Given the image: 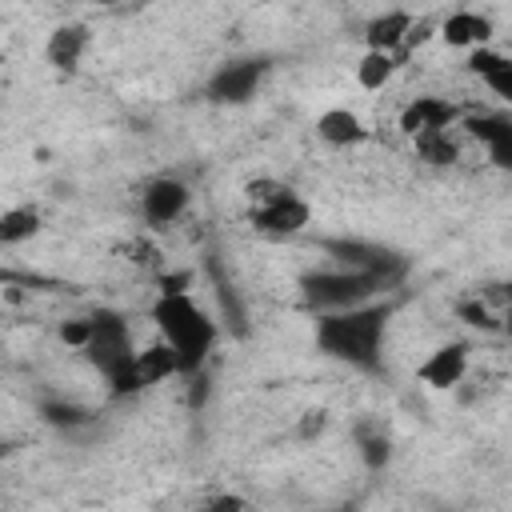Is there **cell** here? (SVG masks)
Instances as JSON below:
<instances>
[{
    "mask_svg": "<svg viewBox=\"0 0 512 512\" xmlns=\"http://www.w3.org/2000/svg\"><path fill=\"white\" fill-rule=\"evenodd\" d=\"M188 204H192V192H188V184L176 180V176H156V180H148L144 192H140V216H144L148 228H168V224H176V220L188 212Z\"/></svg>",
    "mask_w": 512,
    "mask_h": 512,
    "instance_id": "7",
    "label": "cell"
},
{
    "mask_svg": "<svg viewBox=\"0 0 512 512\" xmlns=\"http://www.w3.org/2000/svg\"><path fill=\"white\" fill-rule=\"evenodd\" d=\"M336 512H344V508H336Z\"/></svg>",
    "mask_w": 512,
    "mask_h": 512,
    "instance_id": "28",
    "label": "cell"
},
{
    "mask_svg": "<svg viewBox=\"0 0 512 512\" xmlns=\"http://www.w3.org/2000/svg\"><path fill=\"white\" fill-rule=\"evenodd\" d=\"M176 372H180V364H176V356H172L168 344H152V348H144L136 356V380H140V388L160 384V380H168Z\"/></svg>",
    "mask_w": 512,
    "mask_h": 512,
    "instance_id": "16",
    "label": "cell"
},
{
    "mask_svg": "<svg viewBox=\"0 0 512 512\" xmlns=\"http://www.w3.org/2000/svg\"><path fill=\"white\" fill-rule=\"evenodd\" d=\"M412 12H404V8H388V12H380V16H372L368 24H364V44H368V52H400L404 48V40H408V32H412Z\"/></svg>",
    "mask_w": 512,
    "mask_h": 512,
    "instance_id": "12",
    "label": "cell"
},
{
    "mask_svg": "<svg viewBox=\"0 0 512 512\" xmlns=\"http://www.w3.org/2000/svg\"><path fill=\"white\" fill-rule=\"evenodd\" d=\"M52 424H80V420H88V412H80V408H72V404H44L40 408Z\"/></svg>",
    "mask_w": 512,
    "mask_h": 512,
    "instance_id": "22",
    "label": "cell"
},
{
    "mask_svg": "<svg viewBox=\"0 0 512 512\" xmlns=\"http://www.w3.org/2000/svg\"><path fill=\"white\" fill-rule=\"evenodd\" d=\"M152 320H156L164 344L172 348L180 376H196L220 340V324L208 316V308L196 304L192 292H160L152 304Z\"/></svg>",
    "mask_w": 512,
    "mask_h": 512,
    "instance_id": "2",
    "label": "cell"
},
{
    "mask_svg": "<svg viewBox=\"0 0 512 512\" xmlns=\"http://www.w3.org/2000/svg\"><path fill=\"white\" fill-rule=\"evenodd\" d=\"M244 204H248V224L260 232V236H296L308 228L312 220V208L308 200L284 184V180H272V176H256L244 184Z\"/></svg>",
    "mask_w": 512,
    "mask_h": 512,
    "instance_id": "5",
    "label": "cell"
},
{
    "mask_svg": "<svg viewBox=\"0 0 512 512\" xmlns=\"http://www.w3.org/2000/svg\"><path fill=\"white\" fill-rule=\"evenodd\" d=\"M268 68H272L268 56H236V60H224L208 76L204 92H208L212 104H248L256 96V88L264 84Z\"/></svg>",
    "mask_w": 512,
    "mask_h": 512,
    "instance_id": "6",
    "label": "cell"
},
{
    "mask_svg": "<svg viewBox=\"0 0 512 512\" xmlns=\"http://www.w3.org/2000/svg\"><path fill=\"white\" fill-rule=\"evenodd\" d=\"M316 136L328 148H352V144L368 140V128H364V120L352 108H328V112L316 116Z\"/></svg>",
    "mask_w": 512,
    "mask_h": 512,
    "instance_id": "14",
    "label": "cell"
},
{
    "mask_svg": "<svg viewBox=\"0 0 512 512\" xmlns=\"http://www.w3.org/2000/svg\"><path fill=\"white\" fill-rule=\"evenodd\" d=\"M40 232V212L32 204H20V208H8L0 216V244L4 248H16L24 240H32Z\"/></svg>",
    "mask_w": 512,
    "mask_h": 512,
    "instance_id": "17",
    "label": "cell"
},
{
    "mask_svg": "<svg viewBox=\"0 0 512 512\" xmlns=\"http://www.w3.org/2000/svg\"><path fill=\"white\" fill-rule=\"evenodd\" d=\"M488 36H492V20L480 16V12H468V8L448 12L444 24H440V40H444L448 48H468V52H476V48L488 44Z\"/></svg>",
    "mask_w": 512,
    "mask_h": 512,
    "instance_id": "13",
    "label": "cell"
},
{
    "mask_svg": "<svg viewBox=\"0 0 512 512\" xmlns=\"http://www.w3.org/2000/svg\"><path fill=\"white\" fill-rule=\"evenodd\" d=\"M388 320H392V304H364V308L316 316V348L336 364L376 376L384 372Z\"/></svg>",
    "mask_w": 512,
    "mask_h": 512,
    "instance_id": "1",
    "label": "cell"
},
{
    "mask_svg": "<svg viewBox=\"0 0 512 512\" xmlns=\"http://www.w3.org/2000/svg\"><path fill=\"white\" fill-rule=\"evenodd\" d=\"M468 68L488 84V92H496L504 104H512V56L492 52V48H476L468 56Z\"/></svg>",
    "mask_w": 512,
    "mask_h": 512,
    "instance_id": "15",
    "label": "cell"
},
{
    "mask_svg": "<svg viewBox=\"0 0 512 512\" xmlns=\"http://www.w3.org/2000/svg\"><path fill=\"white\" fill-rule=\"evenodd\" d=\"M84 356L88 364L112 384L116 396L124 392H140V380H136V348H132V328L120 312L112 308H96L88 316V344H84Z\"/></svg>",
    "mask_w": 512,
    "mask_h": 512,
    "instance_id": "4",
    "label": "cell"
},
{
    "mask_svg": "<svg viewBox=\"0 0 512 512\" xmlns=\"http://www.w3.org/2000/svg\"><path fill=\"white\" fill-rule=\"evenodd\" d=\"M504 296H508V304H512V280H508V284H504Z\"/></svg>",
    "mask_w": 512,
    "mask_h": 512,
    "instance_id": "27",
    "label": "cell"
},
{
    "mask_svg": "<svg viewBox=\"0 0 512 512\" xmlns=\"http://www.w3.org/2000/svg\"><path fill=\"white\" fill-rule=\"evenodd\" d=\"M84 52H88V28L84 24H56L52 32H48V44H44V60L56 68V72H76L80 68V60H84Z\"/></svg>",
    "mask_w": 512,
    "mask_h": 512,
    "instance_id": "10",
    "label": "cell"
},
{
    "mask_svg": "<svg viewBox=\"0 0 512 512\" xmlns=\"http://www.w3.org/2000/svg\"><path fill=\"white\" fill-rule=\"evenodd\" d=\"M464 128H468L472 140H480L488 148V160L500 172H512V120H504V116H468Z\"/></svg>",
    "mask_w": 512,
    "mask_h": 512,
    "instance_id": "11",
    "label": "cell"
},
{
    "mask_svg": "<svg viewBox=\"0 0 512 512\" xmlns=\"http://www.w3.org/2000/svg\"><path fill=\"white\" fill-rule=\"evenodd\" d=\"M460 120V108L440 100V96H416L404 104L400 112V132L420 140V136H432V132H448L452 124Z\"/></svg>",
    "mask_w": 512,
    "mask_h": 512,
    "instance_id": "9",
    "label": "cell"
},
{
    "mask_svg": "<svg viewBox=\"0 0 512 512\" xmlns=\"http://www.w3.org/2000/svg\"><path fill=\"white\" fill-rule=\"evenodd\" d=\"M464 376H468V344H460V340L432 348V352L420 360V368H416V380H420L424 388H432V392H448V388H456Z\"/></svg>",
    "mask_w": 512,
    "mask_h": 512,
    "instance_id": "8",
    "label": "cell"
},
{
    "mask_svg": "<svg viewBox=\"0 0 512 512\" xmlns=\"http://www.w3.org/2000/svg\"><path fill=\"white\" fill-rule=\"evenodd\" d=\"M60 340L84 352V344H88V316H84V320H68V324L60 328Z\"/></svg>",
    "mask_w": 512,
    "mask_h": 512,
    "instance_id": "24",
    "label": "cell"
},
{
    "mask_svg": "<svg viewBox=\"0 0 512 512\" xmlns=\"http://www.w3.org/2000/svg\"><path fill=\"white\" fill-rule=\"evenodd\" d=\"M504 332L512 336V308H508V316H504Z\"/></svg>",
    "mask_w": 512,
    "mask_h": 512,
    "instance_id": "26",
    "label": "cell"
},
{
    "mask_svg": "<svg viewBox=\"0 0 512 512\" xmlns=\"http://www.w3.org/2000/svg\"><path fill=\"white\" fill-rule=\"evenodd\" d=\"M396 76V56L392 52H364L356 64V84L364 92H380Z\"/></svg>",
    "mask_w": 512,
    "mask_h": 512,
    "instance_id": "18",
    "label": "cell"
},
{
    "mask_svg": "<svg viewBox=\"0 0 512 512\" xmlns=\"http://www.w3.org/2000/svg\"><path fill=\"white\" fill-rule=\"evenodd\" d=\"M356 448L368 468H384L392 460V440L380 424H356Z\"/></svg>",
    "mask_w": 512,
    "mask_h": 512,
    "instance_id": "19",
    "label": "cell"
},
{
    "mask_svg": "<svg viewBox=\"0 0 512 512\" xmlns=\"http://www.w3.org/2000/svg\"><path fill=\"white\" fill-rule=\"evenodd\" d=\"M324 424H328V416H324V412H308V420H304V436L324 432Z\"/></svg>",
    "mask_w": 512,
    "mask_h": 512,
    "instance_id": "25",
    "label": "cell"
},
{
    "mask_svg": "<svg viewBox=\"0 0 512 512\" xmlns=\"http://www.w3.org/2000/svg\"><path fill=\"white\" fill-rule=\"evenodd\" d=\"M200 512H248V504H244V496H236V492H220V496H212Z\"/></svg>",
    "mask_w": 512,
    "mask_h": 512,
    "instance_id": "23",
    "label": "cell"
},
{
    "mask_svg": "<svg viewBox=\"0 0 512 512\" xmlns=\"http://www.w3.org/2000/svg\"><path fill=\"white\" fill-rule=\"evenodd\" d=\"M456 316H460L464 324L480 328V332H496V328H504V324L492 316V308H488V304H480V300H460V304H456Z\"/></svg>",
    "mask_w": 512,
    "mask_h": 512,
    "instance_id": "21",
    "label": "cell"
},
{
    "mask_svg": "<svg viewBox=\"0 0 512 512\" xmlns=\"http://www.w3.org/2000/svg\"><path fill=\"white\" fill-rule=\"evenodd\" d=\"M416 152H420V160H424V164H436V168H444V164H456V160H460V144L452 140V132L420 136V140H416Z\"/></svg>",
    "mask_w": 512,
    "mask_h": 512,
    "instance_id": "20",
    "label": "cell"
},
{
    "mask_svg": "<svg viewBox=\"0 0 512 512\" xmlns=\"http://www.w3.org/2000/svg\"><path fill=\"white\" fill-rule=\"evenodd\" d=\"M404 276L400 272H356V268H324V272H304L300 276V296L316 316L328 312H348L376 304L380 292H392Z\"/></svg>",
    "mask_w": 512,
    "mask_h": 512,
    "instance_id": "3",
    "label": "cell"
}]
</instances>
